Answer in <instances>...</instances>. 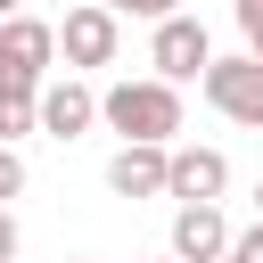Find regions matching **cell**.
Segmentation results:
<instances>
[{"mask_svg": "<svg viewBox=\"0 0 263 263\" xmlns=\"http://www.w3.org/2000/svg\"><path fill=\"white\" fill-rule=\"evenodd\" d=\"M107 16H140V25H173V16H189L181 0H99Z\"/></svg>", "mask_w": 263, "mask_h": 263, "instance_id": "8fae6325", "label": "cell"}, {"mask_svg": "<svg viewBox=\"0 0 263 263\" xmlns=\"http://www.w3.org/2000/svg\"><path fill=\"white\" fill-rule=\"evenodd\" d=\"M230 263H263V222H247V230H238V247H230Z\"/></svg>", "mask_w": 263, "mask_h": 263, "instance_id": "5bb4252c", "label": "cell"}, {"mask_svg": "<svg viewBox=\"0 0 263 263\" xmlns=\"http://www.w3.org/2000/svg\"><path fill=\"white\" fill-rule=\"evenodd\" d=\"M25 132H41V90H16V82H0V148H16Z\"/></svg>", "mask_w": 263, "mask_h": 263, "instance_id": "30bf717a", "label": "cell"}, {"mask_svg": "<svg viewBox=\"0 0 263 263\" xmlns=\"http://www.w3.org/2000/svg\"><path fill=\"white\" fill-rule=\"evenodd\" d=\"M107 189L115 197H173V148H115Z\"/></svg>", "mask_w": 263, "mask_h": 263, "instance_id": "9c48e42d", "label": "cell"}, {"mask_svg": "<svg viewBox=\"0 0 263 263\" xmlns=\"http://www.w3.org/2000/svg\"><path fill=\"white\" fill-rule=\"evenodd\" d=\"M74 263H90V255H74Z\"/></svg>", "mask_w": 263, "mask_h": 263, "instance_id": "d6986e66", "label": "cell"}, {"mask_svg": "<svg viewBox=\"0 0 263 263\" xmlns=\"http://www.w3.org/2000/svg\"><path fill=\"white\" fill-rule=\"evenodd\" d=\"M205 90V107L214 115H230V123H247V132H263V58H214V74L197 82Z\"/></svg>", "mask_w": 263, "mask_h": 263, "instance_id": "5b68a950", "label": "cell"}, {"mask_svg": "<svg viewBox=\"0 0 263 263\" xmlns=\"http://www.w3.org/2000/svg\"><path fill=\"white\" fill-rule=\"evenodd\" d=\"M90 123H99V90H90L82 74H58V82L41 90V132H49V140H82Z\"/></svg>", "mask_w": 263, "mask_h": 263, "instance_id": "ba28073f", "label": "cell"}, {"mask_svg": "<svg viewBox=\"0 0 263 263\" xmlns=\"http://www.w3.org/2000/svg\"><path fill=\"white\" fill-rule=\"evenodd\" d=\"M99 123L123 148H181V90L156 74H123L99 90Z\"/></svg>", "mask_w": 263, "mask_h": 263, "instance_id": "6da1fadb", "label": "cell"}, {"mask_svg": "<svg viewBox=\"0 0 263 263\" xmlns=\"http://www.w3.org/2000/svg\"><path fill=\"white\" fill-rule=\"evenodd\" d=\"M148 66H156V82H205L214 74V33L197 25V16H173V25H156L148 33Z\"/></svg>", "mask_w": 263, "mask_h": 263, "instance_id": "3957f363", "label": "cell"}, {"mask_svg": "<svg viewBox=\"0 0 263 263\" xmlns=\"http://www.w3.org/2000/svg\"><path fill=\"white\" fill-rule=\"evenodd\" d=\"M49 66H58V25H41V16L0 25V82H16V90H49Z\"/></svg>", "mask_w": 263, "mask_h": 263, "instance_id": "277c9868", "label": "cell"}, {"mask_svg": "<svg viewBox=\"0 0 263 263\" xmlns=\"http://www.w3.org/2000/svg\"><path fill=\"white\" fill-rule=\"evenodd\" d=\"M0 263H25V230H16L8 205H0Z\"/></svg>", "mask_w": 263, "mask_h": 263, "instance_id": "4fadbf2b", "label": "cell"}, {"mask_svg": "<svg viewBox=\"0 0 263 263\" xmlns=\"http://www.w3.org/2000/svg\"><path fill=\"white\" fill-rule=\"evenodd\" d=\"M16 16H25V0H0V25H16Z\"/></svg>", "mask_w": 263, "mask_h": 263, "instance_id": "2e32d148", "label": "cell"}, {"mask_svg": "<svg viewBox=\"0 0 263 263\" xmlns=\"http://www.w3.org/2000/svg\"><path fill=\"white\" fill-rule=\"evenodd\" d=\"M222 189H230V156L181 140V148H173V197H181V205H222Z\"/></svg>", "mask_w": 263, "mask_h": 263, "instance_id": "52a82bcc", "label": "cell"}, {"mask_svg": "<svg viewBox=\"0 0 263 263\" xmlns=\"http://www.w3.org/2000/svg\"><path fill=\"white\" fill-rule=\"evenodd\" d=\"M247 58H263V25H255V33H247Z\"/></svg>", "mask_w": 263, "mask_h": 263, "instance_id": "e0dca14e", "label": "cell"}, {"mask_svg": "<svg viewBox=\"0 0 263 263\" xmlns=\"http://www.w3.org/2000/svg\"><path fill=\"white\" fill-rule=\"evenodd\" d=\"M115 49H123V16H107L99 0H74V8L58 16V58H66V74L115 66Z\"/></svg>", "mask_w": 263, "mask_h": 263, "instance_id": "7a4b0ae2", "label": "cell"}, {"mask_svg": "<svg viewBox=\"0 0 263 263\" xmlns=\"http://www.w3.org/2000/svg\"><path fill=\"white\" fill-rule=\"evenodd\" d=\"M8 197H25V156H16V148H0V205H8Z\"/></svg>", "mask_w": 263, "mask_h": 263, "instance_id": "7c38bea8", "label": "cell"}, {"mask_svg": "<svg viewBox=\"0 0 263 263\" xmlns=\"http://www.w3.org/2000/svg\"><path fill=\"white\" fill-rule=\"evenodd\" d=\"M156 263H173V255H156Z\"/></svg>", "mask_w": 263, "mask_h": 263, "instance_id": "ffe728a7", "label": "cell"}, {"mask_svg": "<svg viewBox=\"0 0 263 263\" xmlns=\"http://www.w3.org/2000/svg\"><path fill=\"white\" fill-rule=\"evenodd\" d=\"M255 222H263V181H255Z\"/></svg>", "mask_w": 263, "mask_h": 263, "instance_id": "ac0fdd59", "label": "cell"}, {"mask_svg": "<svg viewBox=\"0 0 263 263\" xmlns=\"http://www.w3.org/2000/svg\"><path fill=\"white\" fill-rule=\"evenodd\" d=\"M230 16H238V33H255L263 25V0H230Z\"/></svg>", "mask_w": 263, "mask_h": 263, "instance_id": "9a60e30c", "label": "cell"}, {"mask_svg": "<svg viewBox=\"0 0 263 263\" xmlns=\"http://www.w3.org/2000/svg\"><path fill=\"white\" fill-rule=\"evenodd\" d=\"M230 247H238V230H230L222 205H181L173 214V263H230Z\"/></svg>", "mask_w": 263, "mask_h": 263, "instance_id": "8992f818", "label": "cell"}]
</instances>
